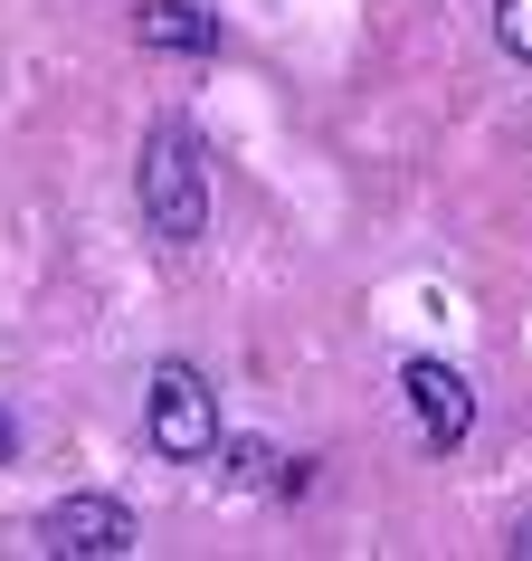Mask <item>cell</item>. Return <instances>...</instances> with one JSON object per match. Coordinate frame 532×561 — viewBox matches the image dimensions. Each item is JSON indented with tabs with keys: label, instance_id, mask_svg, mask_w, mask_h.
I'll return each instance as SVG.
<instances>
[{
	"label": "cell",
	"instance_id": "cell-8",
	"mask_svg": "<svg viewBox=\"0 0 532 561\" xmlns=\"http://www.w3.org/2000/svg\"><path fill=\"white\" fill-rule=\"evenodd\" d=\"M10 457H20V419L0 410V467H10Z\"/></svg>",
	"mask_w": 532,
	"mask_h": 561
},
{
	"label": "cell",
	"instance_id": "cell-3",
	"mask_svg": "<svg viewBox=\"0 0 532 561\" xmlns=\"http://www.w3.org/2000/svg\"><path fill=\"white\" fill-rule=\"evenodd\" d=\"M30 542L48 561H124V552H143V524H134L124 495H58Z\"/></svg>",
	"mask_w": 532,
	"mask_h": 561
},
{
	"label": "cell",
	"instance_id": "cell-6",
	"mask_svg": "<svg viewBox=\"0 0 532 561\" xmlns=\"http://www.w3.org/2000/svg\"><path fill=\"white\" fill-rule=\"evenodd\" d=\"M495 38H504V58L532 67V0H495Z\"/></svg>",
	"mask_w": 532,
	"mask_h": 561
},
{
	"label": "cell",
	"instance_id": "cell-1",
	"mask_svg": "<svg viewBox=\"0 0 532 561\" xmlns=\"http://www.w3.org/2000/svg\"><path fill=\"white\" fill-rule=\"evenodd\" d=\"M134 209L162 248H200L209 238V162H200V134L190 124H152L143 134V162H134Z\"/></svg>",
	"mask_w": 532,
	"mask_h": 561
},
{
	"label": "cell",
	"instance_id": "cell-7",
	"mask_svg": "<svg viewBox=\"0 0 532 561\" xmlns=\"http://www.w3.org/2000/svg\"><path fill=\"white\" fill-rule=\"evenodd\" d=\"M504 552H513V561H532V514H523L513 533H504Z\"/></svg>",
	"mask_w": 532,
	"mask_h": 561
},
{
	"label": "cell",
	"instance_id": "cell-5",
	"mask_svg": "<svg viewBox=\"0 0 532 561\" xmlns=\"http://www.w3.org/2000/svg\"><path fill=\"white\" fill-rule=\"evenodd\" d=\"M134 38L152 58H219V10H200V0H143Z\"/></svg>",
	"mask_w": 532,
	"mask_h": 561
},
{
	"label": "cell",
	"instance_id": "cell-2",
	"mask_svg": "<svg viewBox=\"0 0 532 561\" xmlns=\"http://www.w3.org/2000/svg\"><path fill=\"white\" fill-rule=\"evenodd\" d=\"M143 438H152V457H172V467H209V457H219V390H209L200 362H152Z\"/></svg>",
	"mask_w": 532,
	"mask_h": 561
},
{
	"label": "cell",
	"instance_id": "cell-4",
	"mask_svg": "<svg viewBox=\"0 0 532 561\" xmlns=\"http://www.w3.org/2000/svg\"><path fill=\"white\" fill-rule=\"evenodd\" d=\"M400 400H409L418 447H428V457H456V447L475 438V381L456 371V362H438V353L400 362Z\"/></svg>",
	"mask_w": 532,
	"mask_h": 561
}]
</instances>
